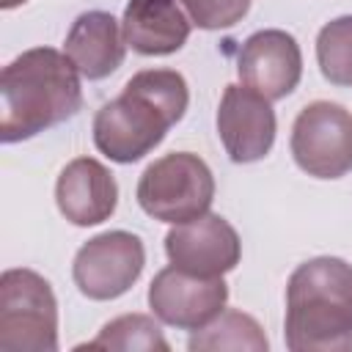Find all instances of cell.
<instances>
[{
    "label": "cell",
    "instance_id": "5",
    "mask_svg": "<svg viewBox=\"0 0 352 352\" xmlns=\"http://www.w3.org/2000/svg\"><path fill=\"white\" fill-rule=\"evenodd\" d=\"M0 349H58V302L47 278L33 270H6L0 278Z\"/></svg>",
    "mask_w": 352,
    "mask_h": 352
},
{
    "label": "cell",
    "instance_id": "18",
    "mask_svg": "<svg viewBox=\"0 0 352 352\" xmlns=\"http://www.w3.org/2000/svg\"><path fill=\"white\" fill-rule=\"evenodd\" d=\"M182 3L192 25L201 30L231 28L250 11V0H182Z\"/></svg>",
    "mask_w": 352,
    "mask_h": 352
},
{
    "label": "cell",
    "instance_id": "17",
    "mask_svg": "<svg viewBox=\"0 0 352 352\" xmlns=\"http://www.w3.org/2000/svg\"><path fill=\"white\" fill-rule=\"evenodd\" d=\"M322 77L333 85H352V14L330 19L316 36Z\"/></svg>",
    "mask_w": 352,
    "mask_h": 352
},
{
    "label": "cell",
    "instance_id": "12",
    "mask_svg": "<svg viewBox=\"0 0 352 352\" xmlns=\"http://www.w3.org/2000/svg\"><path fill=\"white\" fill-rule=\"evenodd\" d=\"M55 201L60 214L74 226L104 223L118 204V184L113 173L94 157L72 160L55 184Z\"/></svg>",
    "mask_w": 352,
    "mask_h": 352
},
{
    "label": "cell",
    "instance_id": "7",
    "mask_svg": "<svg viewBox=\"0 0 352 352\" xmlns=\"http://www.w3.org/2000/svg\"><path fill=\"white\" fill-rule=\"evenodd\" d=\"M143 264L146 250L138 234L104 231L77 250L72 275L88 300H116L132 289Z\"/></svg>",
    "mask_w": 352,
    "mask_h": 352
},
{
    "label": "cell",
    "instance_id": "13",
    "mask_svg": "<svg viewBox=\"0 0 352 352\" xmlns=\"http://www.w3.org/2000/svg\"><path fill=\"white\" fill-rule=\"evenodd\" d=\"M121 28L135 52L173 55L190 38L192 19L182 0H129Z\"/></svg>",
    "mask_w": 352,
    "mask_h": 352
},
{
    "label": "cell",
    "instance_id": "14",
    "mask_svg": "<svg viewBox=\"0 0 352 352\" xmlns=\"http://www.w3.org/2000/svg\"><path fill=\"white\" fill-rule=\"evenodd\" d=\"M63 52L85 80H102L124 63V28L107 11H85L72 22Z\"/></svg>",
    "mask_w": 352,
    "mask_h": 352
},
{
    "label": "cell",
    "instance_id": "9",
    "mask_svg": "<svg viewBox=\"0 0 352 352\" xmlns=\"http://www.w3.org/2000/svg\"><path fill=\"white\" fill-rule=\"evenodd\" d=\"M168 261L192 275L217 278L239 264L242 242L236 228L220 214H201L195 220L179 223L165 234Z\"/></svg>",
    "mask_w": 352,
    "mask_h": 352
},
{
    "label": "cell",
    "instance_id": "4",
    "mask_svg": "<svg viewBox=\"0 0 352 352\" xmlns=\"http://www.w3.org/2000/svg\"><path fill=\"white\" fill-rule=\"evenodd\" d=\"M214 201V176L192 151H173L154 160L138 182L140 209L162 223H187L209 212Z\"/></svg>",
    "mask_w": 352,
    "mask_h": 352
},
{
    "label": "cell",
    "instance_id": "2",
    "mask_svg": "<svg viewBox=\"0 0 352 352\" xmlns=\"http://www.w3.org/2000/svg\"><path fill=\"white\" fill-rule=\"evenodd\" d=\"M80 72L66 52L33 47L16 55L0 77L3 143H19L69 121L82 104Z\"/></svg>",
    "mask_w": 352,
    "mask_h": 352
},
{
    "label": "cell",
    "instance_id": "15",
    "mask_svg": "<svg viewBox=\"0 0 352 352\" xmlns=\"http://www.w3.org/2000/svg\"><path fill=\"white\" fill-rule=\"evenodd\" d=\"M192 352H217V349H248V352H267V336L261 330V324L242 314V311H223L220 316H214L209 324H204L201 330H195L190 336L187 344Z\"/></svg>",
    "mask_w": 352,
    "mask_h": 352
},
{
    "label": "cell",
    "instance_id": "8",
    "mask_svg": "<svg viewBox=\"0 0 352 352\" xmlns=\"http://www.w3.org/2000/svg\"><path fill=\"white\" fill-rule=\"evenodd\" d=\"M228 286L223 275L206 278L179 267H165L148 286V305L162 324L179 330H201L226 311Z\"/></svg>",
    "mask_w": 352,
    "mask_h": 352
},
{
    "label": "cell",
    "instance_id": "3",
    "mask_svg": "<svg viewBox=\"0 0 352 352\" xmlns=\"http://www.w3.org/2000/svg\"><path fill=\"white\" fill-rule=\"evenodd\" d=\"M286 346L292 352L352 349V264L319 256L292 272L286 286Z\"/></svg>",
    "mask_w": 352,
    "mask_h": 352
},
{
    "label": "cell",
    "instance_id": "1",
    "mask_svg": "<svg viewBox=\"0 0 352 352\" xmlns=\"http://www.w3.org/2000/svg\"><path fill=\"white\" fill-rule=\"evenodd\" d=\"M187 102V80L179 72L143 69L126 80L116 99L99 107L94 118V146L113 162H138L184 118Z\"/></svg>",
    "mask_w": 352,
    "mask_h": 352
},
{
    "label": "cell",
    "instance_id": "10",
    "mask_svg": "<svg viewBox=\"0 0 352 352\" xmlns=\"http://www.w3.org/2000/svg\"><path fill=\"white\" fill-rule=\"evenodd\" d=\"M275 110L248 85H228L217 107V135L231 162L248 165L270 154L275 143Z\"/></svg>",
    "mask_w": 352,
    "mask_h": 352
},
{
    "label": "cell",
    "instance_id": "11",
    "mask_svg": "<svg viewBox=\"0 0 352 352\" xmlns=\"http://www.w3.org/2000/svg\"><path fill=\"white\" fill-rule=\"evenodd\" d=\"M242 85L267 96L270 102L289 96L302 77V52L292 33L270 28L253 33L236 58Z\"/></svg>",
    "mask_w": 352,
    "mask_h": 352
},
{
    "label": "cell",
    "instance_id": "6",
    "mask_svg": "<svg viewBox=\"0 0 352 352\" xmlns=\"http://www.w3.org/2000/svg\"><path fill=\"white\" fill-rule=\"evenodd\" d=\"M292 157L314 179H341L352 170V113L338 102H311L292 126Z\"/></svg>",
    "mask_w": 352,
    "mask_h": 352
},
{
    "label": "cell",
    "instance_id": "16",
    "mask_svg": "<svg viewBox=\"0 0 352 352\" xmlns=\"http://www.w3.org/2000/svg\"><path fill=\"white\" fill-rule=\"evenodd\" d=\"M88 349H121V352H168V341L160 324L146 314H124L107 322L94 341L85 344Z\"/></svg>",
    "mask_w": 352,
    "mask_h": 352
}]
</instances>
